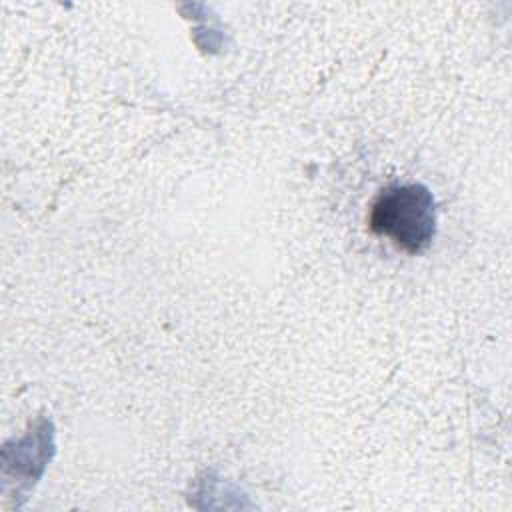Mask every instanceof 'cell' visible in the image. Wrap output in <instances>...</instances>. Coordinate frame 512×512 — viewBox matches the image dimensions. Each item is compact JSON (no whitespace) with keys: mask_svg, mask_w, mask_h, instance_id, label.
<instances>
[{"mask_svg":"<svg viewBox=\"0 0 512 512\" xmlns=\"http://www.w3.org/2000/svg\"><path fill=\"white\" fill-rule=\"evenodd\" d=\"M368 226L408 254L424 252L436 234V204L424 184L386 186L370 206Z\"/></svg>","mask_w":512,"mask_h":512,"instance_id":"obj_1","label":"cell"}]
</instances>
